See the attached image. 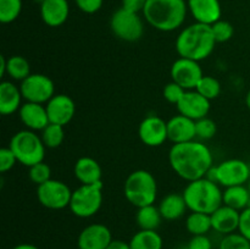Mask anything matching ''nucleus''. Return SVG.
Returning a JSON list of instances; mask_svg holds the SVG:
<instances>
[{"mask_svg": "<svg viewBox=\"0 0 250 249\" xmlns=\"http://www.w3.org/2000/svg\"><path fill=\"white\" fill-rule=\"evenodd\" d=\"M12 249H39L38 247L33 246V244H28V243H22V244H19V246L14 247Z\"/></svg>", "mask_w": 250, "mask_h": 249, "instance_id": "obj_45", "label": "nucleus"}, {"mask_svg": "<svg viewBox=\"0 0 250 249\" xmlns=\"http://www.w3.org/2000/svg\"><path fill=\"white\" fill-rule=\"evenodd\" d=\"M6 73L16 81H23L31 75V65L28 60L23 56L14 55L7 59V70Z\"/></svg>", "mask_w": 250, "mask_h": 249, "instance_id": "obj_29", "label": "nucleus"}, {"mask_svg": "<svg viewBox=\"0 0 250 249\" xmlns=\"http://www.w3.org/2000/svg\"><path fill=\"white\" fill-rule=\"evenodd\" d=\"M161 212L159 208L155 205H146V207L138 208V211L136 215V221L137 225L141 227V229H153L156 231L161 224Z\"/></svg>", "mask_w": 250, "mask_h": 249, "instance_id": "obj_27", "label": "nucleus"}, {"mask_svg": "<svg viewBox=\"0 0 250 249\" xmlns=\"http://www.w3.org/2000/svg\"><path fill=\"white\" fill-rule=\"evenodd\" d=\"M246 104L247 106H248V109L250 110V90L248 93H247V97H246Z\"/></svg>", "mask_w": 250, "mask_h": 249, "instance_id": "obj_46", "label": "nucleus"}, {"mask_svg": "<svg viewBox=\"0 0 250 249\" xmlns=\"http://www.w3.org/2000/svg\"><path fill=\"white\" fill-rule=\"evenodd\" d=\"M146 0H122V7L132 12H143Z\"/></svg>", "mask_w": 250, "mask_h": 249, "instance_id": "obj_42", "label": "nucleus"}, {"mask_svg": "<svg viewBox=\"0 0 250 249\" xmlns=\"http://www.w3.org/2000/svg\"><path fill=\"white\" fill-rule=\"evenodd\" d=\"M211 28L215 39H216V43H225L233 37L234 28L229 21L219 20L214 24H211Z\"/></svg>", "mask_w": 250, "mask_h": 249, "instance_id": "obj_35", "label": "nucleus"}, {"mask_svg": "<svg viewBox=\"0 0 250 249\" xmlns=\"http://www.w3.org/2000/svg\"><path fill=\"white\" fill-rule=\"evenodd\" d=\"M222 199H224L225 205L233 208L238 211L250 207V193L248 187H246L244 185L226 188L224 195H222Z\"/></svg>", "mask_w": 250, "mask_h": 249, "instance_id": "obj_25", "label": "nucleus"}, {"mask_svg": "<svg viewBox=\"0 0 250 249\" xmlns=\"http://www.w3.org/2000/svg\"><path fill=\"white\" fill-rule=\"evenodd\" d=\"M238 231L239 233L243 234L246 238H248L250 241V207L246 208L241 211Z\"/></svg>", "mask_w": 250, "mask_h": 249, "instance_id": "obj_40", "label": "nucleus"}, {"mask_svg": "<svg viewBox=\"0 0 250 249\" xmlns=\"http://www.w3.org/2000/svg\"><path fill=\"white\" fill-rule=\"evenodd\" d=\"M28 176L31 178V181L36 185H43L46 181L51 180V168L49 167L48 164H45L44 161L42 163L36 164V165L28 167Z\"/></svg>", "mask_w": 250, "mask_h": 249, "instance_id": "obj_33", "label": "nucleus"}, {"mask_svg": "<svg viewBox=\"0 0 250 249\" xmlns=\"http://www.w3.org/2000/svg\"><path fill=\"white\" fill-rule=\"evenodd\" d=\"M9 148L14 151L20 164L31 167L44 160L46 146L36 132L23 129L14 134Z\"/></svg>", "mask_w": 250, "mask_h": 249, "instance_id": "obj_6", "label": "nucleus"}, {"mask_svg": "<svg viewBox=\"0 0 250 249\" xmlns=\"http://www.w3.org/2000/svg\"><path fill=\"white\" fill-rule=\"evenodd\" d=\"M178 112L183 116L198 121V120L207 117L210 110V100L203 97L197 90H186L185 95L177 105Z\"/></svg>", "mask_w": 250, "mask_h": 249, "instance_id": "obj_16", "label": "nucleus"}, {"mask_svg": "<svg viewBox=\"0 0 250 249\" xmlns=\"http://www.w3.org/2000/svg\"><path fill=\"white\" fill-rule=\"evenodd\" d=\"M222 195L224 192L220 189L219 183L208 177L192 181L183 190V198L190 211L209 215L224 204Z\"/></svg>", "mask_w": 250, "mask_h": 249, "instance_id": "obj_4", "label": "nucleus"}, {"mask_svg": "<svg viewBox=\"0 0 250 249\" xmlns=\"http://www.w3.org/2000/svg\"><path fill=\"white\" fill-rule=\"evenodd\" d=\"M198 93L205 97L207 99L212 100L217 98L221 93V84L219 81L211 76H203L202 80L198 83L197 88H195Z\"/></svg>", "mask_w": 250, "mask_h": 249, "instance_id": "obj_32", "label": "nucleus"}, {"mask_svg": "<svg viewBox=\"0 0 250 249\" xmlns=\"http://www.w3.org/2000/svg\"><path fill=\"white\" fill-rule=\"evenodd\" d=\"M70 6L67 0H43L41 2V16L49 27H60L67 21Z\"/></svg>", "mask_w": 250, "mask_h": 249, "instance_id": "obj_20", "label": "nucleus"}, {"mask_svg": "<svg viewBox=\"0 0 250 249\" xmlns=\"http://www.w3.org/2000/svg\"><path fill=\"white\" fill-rule=\"evenodd\" d=\"M22 97L29 103L46 104L55 95L54 82L45 75L31 73L20 85Z\"/></svg>", "mask_w": 250, "mask_h": 249, "instance_id": "obj_10", "label": "nucleus"}, {"mask_svg": "<svg viewBox=\"0 0 250 249\" xmlns=\"http://www.w3.org/2000/svg\"><path fill=\"white\" fill-rule=\"evenodd\" d=\"M186 227L193 236L207 234L212 228L211 216L209 214H204V212L192 211V214L188 215L187 220H186Z\"/></svg>", "mask_w": 250, "mask_h": 249, "instance_id": "obj_28", "label": "nucleus"}, {"mask_svg": "<svg viewBox=\"0 0 250 249\" xmlns=\"http://www.w3.org/2000/svg\"><path fill=\"white\" fill-rule=\"evenodd\" d=\"M16 163H19V161H17L16 155H15L14 151H12L11 149H0V171H1L2 173L11 170V168L16 165Z\"/></svg>", "mask_w": 250, "mask_h": 249, "instance_id": "obj_38", "label": "nucleus"}, {"mask_svg": "<svg viewBox=\"0 0 250 249\" xmlns=\"http://www.w3.org/2000/svg\"><path fill=\"white\" fill-rule=\"evenodd\" d=\"M185 0H146L143 15L151 27L163 32L180 28L187 16Z\"/></svg>", "mask_w": 250, "mask_h": 249, "instance_id": "obj_3", "label": "nucleus"}, {"mask_svg": "<svg viewBox=\"0 0 250 249\" xmlns=\"http://www.w3.org/2000/svg\"><path fill=\"white\" fill-rule=\"evenodd\" d=\"M163 238L153 229H141L129 241L131 249H163Z\"/></svg>", "mask_w": 250, "mask_h": 249, "instance_id": "obj_26", "label": "nucleus"}, {"mask_svg": "<svg viewBox=\"0 0 250 249\" xmlns=\"http://www.w3.org/2000/svg\"><path fill=\"white\" fill-rule=\"evenodd\" d=\"M37 197L43 207L51 210H61L70 207L72 190L61 181L49 180L38 186Z\"/></svg>", "mask_w": 250, "mask_h": 249, "instance_id": "obj_11", "label": "nucleus"}, {"mask_svg": "<svg viewBox=\"0 0 250 249\" xmlns=\"http://www.w3.org/2000/svg\"><path fill=\"white\" fill-rule=\"evenodd\" d=\"M124 193L126 199L136 208L154 204L158 195L155 177L146 170L133 171L125 182Z\"/></svg>", "mask_w": 250, "mask_h": 249, "instance_id": "obj_5", "label": "nucleus"}, {"mask_svg": "<svg viewBox=\"0 0 250 249\" xmlns=\"http://www.w3.org/2000/svg\"><path fill=\"white\" fill-rule=\"evenodd\" d=\"M248 189H249V193H250V181H249V185H248Z\"/></svg>", "mask_w": 250, "mask_h": 249, "instance_id": "obj_47", "label": "nucleus"}, {"mask_svg": "<svg viewBox=\"0 0 250 249\" xmlns=\"http://www.w3.org/2000/svg\"><path fill=\"white\" fill-rule=\"evenodd\" d=\"M216 124L211 119L203 117L195 121V132H197V137H199L200 139H205V141L211 139L216 134Z\"/></svg>", "mask_w": 250, "mask_h": 249, "instance_id": "obj_36", "label": "nucleus"}, {"mask_svg": "<svg viewBox=\"0 0 250 249\" xmlns=\"http://www.w3.org/2000/svg\"><path fill=\"white\" fill-rule=\"evenodd\" d=\"M172 170L183 180L192 182L207 177L212 167V154L205 144L190 141L173 144L168 153Z\"/></svg>", "mask_w": 250, "mask_h": 249, "instance_id": "obj_1", "label": "nucleus"}, {"mask_svg": "<svg viewBox=\"0 0 250 249\" xmlns=\"http://www.w3.org/2000/svg\"><path fill=\"white\" fill-rule=\"evenodd\" d=\"M19 114L22 124L31 131H43L50 124L46 107L43 104L27 102L20 107Z\"/></svg>", "mask_w": 250, "mask_h": 249, "instance_id": "obj_19", "label": "nucleus"}, {"mask_svg": "<svg viewBox=\"0 0 250 249\" xmlns=\"http://www.w3.org/2000/svg\"><path fill=\"white\" fill-rule=\"evenodd\" d=\"M187 6L195 21L199 23L211 26L221 20L220 0H188Z\"/></svg>", "mask_w": 250, "mask_h": 249, "instance_id": "obj_17", "label": "nucleus"}, {"mask_svg": "<svg viewBox=\"0 0 250 249\" xmlns=\"http://www.w3.org/2000/svg\"><path fill=\"white\" fill-rule=\"evenodd\" d=\"M141 141L148 146H160L168 139L167 122L156 115L146 116L138 128Z\"/></svg>", "mask_w": 250, "mask_h": 249, "instance_id": "obj_13", "label": "nucleus"}, {"mask_svg": "<svg viewBox=\"0 0 250 249\" xmlns=\"http://www.w3.org/2000/svg\"><path fill=\"white\" fill-rule=\"evenodd\" d=\"M75 177L82 185H94L102 181V167L99 163L93 158L83 156L80 158L73 167Z\"/></svg>", "mask_w": 250, "mask_h": 249, "instance_id": "obj_22", "label": "nucleus"}, {"mask_svg": "<svg viewBox=\"0 0 250 249\" xmlns=\"http://www.w3.org/2000/svg\"><path fill=\"white\" fill-rule=\"evenodd\" d=\"M207 177L226 188L242 186L249 181L250 167L243 160L229 159L222 161L217 166H212Z\"/></svg>", "mask_w": 250, "mask_h": 249, "instance_id": "obj_8", "label": "nucleus"}, {"mask_svg": "<svg viewBox=\"0 0 250 249\" xmlns=\"http://www.w3.org/2000/svg\"><path fill=\"white\" fill-rule=\"evenodd\" d=\"M110 27L115 36L125 42H137L144 33L143 20L136 12L121 9L112 14Z\"/></svg>", "mask_w": 250, "mask_h": 249, "instance_id": "obj_9", "label": "nucleus"}, {"mask_svg": "<svg viewBox=\"0 0 250 249\" xmlns=\"http://www.w3.org/2000/svg\"><path fill=\"white\" fill-rule=\"evenodd\" d=\"M50 124L66 126L76 112L75 102L66 94H55L45 105Z\"/></svg>", "mask_w": 250, "mask_h": 249, "instance_id": "obj_14", "label": "nucleus"}, {"mask_svg": "<svg viewBox=\"0 0 250 249\" xmlns=\"http://www.w3.org/2000/svg\"><path fill=\"white\" fill-rule=\"evenodd\" d=\"M216 39L210 24L195 23L189 24L182 29L176 39V50L180 58L202 61L209 58L214 51Z\"/></svg>", "mask_w": 250, "mask_h": 249, "instance_id": "obj_2", "label": "nucleus"}, {"mask_svg": "<svg viewBox=\"0 0 250 249\" xmlns=\"http://www.w3.org/2000/svg\"><path fill=\"white\" fill-rule=\"evenodd\" d=\"M75 2L81 11L85 14H95L102 9L104 0H75Z\"/></svg>", "mask_w": 250, "mask_h": 249, "instance_id": "obj_39", "label": "nucleus"}, {"mask_svg": "<svg viewBox=\"0 0 250 249\" xmlns=\"http://www.w3.org/2000/svg\"><path fill=\"white\" fill-rule=\"evenodd\" d=\"M220 249H250V241L241 233H229L222 238Z\"/></svg>", "mask_w": 250, "mask_h": 249, "instance_id": "obj_34", "label": "nucleus"}, {"mask_svg": "<svg viewBox=\"0 0 250 249\" xmlns=\"http://www.w3.org/2000/svg\"><path fill=\"white\" fill-rule=\"evenodd\" d=\"M22 98L20 87L10 81H2L0 83V112L2 115H11L19 111L22 106Z\"/></svg>", "mask_w": 250, "mask_h": 249, "instance_id": "obj_23", "label": "nucleus"}, {"mask_svg": "<svg viewBox=\"0 0 250 249\" xmlns=\"http://www.w3.org/2000/svg\"><path fill=\"white\" fill-rule=\"evenodd\" d=\"M7 70V59L4 55L0 56V77H4L6 75Z\"/></svg>", "mask_w": 250, "mask_h": 249, "instance_id": "obj_44", "label": "nucleus"}, {"mask_svg": "<svg viewBox=\"0 0 250 249\" xmlns=\"http://www.w3.org/2000/svg\"><path fill=\"white\" fill-rule=\"evenodd\" d=\"M22 11V0H0V22L11 23Z\"/></svg>", "mask_w": 250, "mask_h": 249, "instance_id": "obj_31", "label": "nucleus"}, {"mask_svg": "<svg viewBox=\"0 0 250 249\" xmlns=\"http://www.w3.org/2000/svg\"><path fill=\"white\" fill-rule=\"evenodd\" d=\"M106 249H131V246H129V243H126L124 241H115V239H112V242L109 244Z\"/></svg>", "mask_w": 250, "mask_h": 249, "instance_id": "obj_43", "label": "nucleus"}, {"mask_svg": "<svg viewBox=\"0 0 250 249\" xmlns=\"http://www.w3.org/2000/svg\"><path fill=\"white\" fill-rule=\"evenodd\" d=\"M203 76L202 67L195 60L180 58L171 66V78L186 90H194Z\"/></svg>", "mask_w": 250, "mask_h": 249, "instance_id": "obj_12", "label": "nucleus"}, {"mask_svg": "<svg viewBox=\"0 0 250 249\" xmlns=\"http://www.w3.org/2000/svg\"><path fill=\"white\" fill-rule=\"evenodd\" d=\"M210 216H211L212 228L219 233L226 236V234L233 233L236 229H238L241 212L233 208L222 204Z\"/></svg>", "mask_w": 250, "mask_h": 249, "instance_id": "obj_21", "label": "nucleus"}, {"mask_svg": "<svg viewBox=\"0 0 250 249\" xmlns=\"http://www.w3.org/2000/svg\"><path fill=\"white\" fill-rule=\"evenodd\" d=\"M186 89L183 87H181L180 84H177L176 82H170L164 87L163 95L165 98L166 102L171 103V104L177 105L180 103V100L182 99V97L185 95Z\"/></svg>", "mask_w": 250, "mask_h": 249, "instance_id": "obj_37", "label": "nucleus"}, {"mask_svg": "<svg viewBox=\"0 0 250 249\" xmlns=\"http://www.w3.org/2000/svg\"><path fill=\"white\" fill-rule=\"evenodd\" d=\"M103 204V182L94 185H82L72 192L70 210L73 215L82 219L94 216Z\"/></svg>", "mask_w": 250, "mask_h": 249, "instance_id": "obj_7", "label": "nucleus"}, {"mask_svg": "<svg viewBox=\"0 0 250 249\" xmlns=\"http://www.w3.org/2000/svg\"><path fill=\"white\" fill-rule=\"evenodd\" d=\"M42 141L46 148H58L62 144L65 138V131L63 126L55 124H49L42 131Z\"/></svg>", "mask_w": 250, "mask_h": 249, "instance_id": "obj_30", "label": "nucleus"}, {"mask_svg": "<svg viewBox=\"0 0 250 249\" xmlns=\"http://www.w3.org/2000/svg\"><path fill=\"white\" fill-rule=\"evenodd\" d=\"M186 209H188L183 194H177V193H171L164 197L159 205V210L161 212L163 219L173 221L178 220L185 215Z\"/></svg>", "mask_w": 250, "mask_h": 249, "instance_id": "obj_24", "label": "nucleus"}, {"mask_svg": "<svg viewBox=\"0 0 250 249\" xmlns=\"http://www.w3.org/2000/svg\"><path fill=\"white\" fill-rule=\"evenodd\" d=\"M111 242V231L105 225L92 224L82 229L77 244L80 249H106Z\"/></svg>", "mask_w": 250, "mask_h": 249, "instance_id": "obj_15", "label": "nucleus"}, {"mask_svg": "<svg viewBox=\"0 0 250 249\" xmlns=\"http://www.w3.org/2000/svg\"><path fill=\"white\" fill-rule=\"evenodd\" d=\"M167 136L175 144L194 141L197 137L195 121L183 115H176L167 121Z\"/></svg>", "mask_w": 250, "mask_h": 249, "instance_id": "obj_18", "label": "nucleus"}, {"mask_svg": "<svg viewBox=\"0 0 250 249\" xmlns=\"http://www.w3.org/2000/svg\"><path fill=\"white\" fill-rule=\"evenodd\" d=\"M212 244L209 237L207 234H202V236H193L188 243V249H211Z\"/></svg>", "mask_w": 250, "mask_h": 249, "instance_id": "obj_41", "label": "nucleus"}]
</instances>
